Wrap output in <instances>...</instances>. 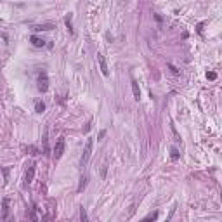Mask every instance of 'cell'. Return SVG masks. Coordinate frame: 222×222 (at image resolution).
<instances>
[{
  "mask_svg": "<svg viewBox=\"0 0 222 222\" xmlns=\"http://www.w3.org/2000/svg\"><path fill=\"white\" fill-rule=\"evenodd\" d=\"M104 135H106V130H101V132H99V137H97V141H101Z\"/></svg>",
  "mask_w": 222,
  "mask_h": 222,
  "instance_id": "20",
  "label": "cell"
},
{
  "mask_svg": "<svg viewBox=\"0 0 222 222\" xmlns=\"http://www.w3.org/2000/svg\"><path fill=\"white\" fill-rule=\"evenodd\" d=\"M64 137H59L57 139V142H56V146H54V158L56 160H59L61 156H63V153H64Z\"/></svg>",
  "mask_w": 222,
  "mask_h": 222,
  "instance_id": "3",
  "label": "cell"
},
{
  "mask_svg": "<svg viewBox=\"0 0 222 222\" xmlns=\"http://www.w3.org/2000/svg\"><path fill=\"white\" fill-rule=\"evenodd\" d=\"M87 181H89V177H87V175H83V177L80 179V184H78V187H76V193H82V191L87 187Z\"/></svg>",
  "mask_w": 222,
  "mask_h": 222,
  "instance_id": "8",
  "label": "cell"
},
{
  "mask_svg": "<svg viewBox=\"0 0 222 222\" xmlns=\"http://www.w3.org/2000/svg\"><path fill=\"white\" fill-rule=\"evenodd\" d=\"M206 78H208V80H215V78H217V73L210 71V73H206Z\"/></svg>",
  "mask_w": 222,
  "mask_h": 222,
  "instance_id": "17",
  "label": "cell"
},
{
  "mask_svg": "<svg viewBox=\"0 0 222 222\" xmlns=\"http://www.w3.org/2000/svg\"><path fill=\"white\" fill-rule=\"evenodd\" d=\"M92 148H94V139H87V142H85V148H83V153H82V160H80L82 166H85L87 163H89V160H90V154H92Z\"/></svg>",
  "mask_w": 222,
  "mask_h": 222,
  "instance_id": "1",
  "label": "cell"
},
{
  "mask_svg": "<svg viewBox=\"0 0 222 222\" xmlns=\"http://www.w3.org/2000/svg\"><path fill=\"white\" fill-rule=\"evenodd\" d=\"M37 87H38V90L42 94H45L47 90H49V78H47V75L45 73H40L38 75V80H37Z\"/></svg>",
  "mask_w": 222,
  "mask_h": 222,
  "instance_id": "2",
  "label": "cell"
},
{
  "mask_svg": "<svg viewBox=\"0 0 222 222\" xmlns=\"http://www.w3.org/2000/svg\"><path fill=\"white\" fill-rule=\"evenodd\" d=\"M71 18H73V16H71V14H68L66 19H64V21H66V26H68V30H70V33H73V28H71Z\"/></svg>",
  "mask_w": 222,
  "mask_h": 222,
  "instance_id": "12",
  "label": "cell"
},
{
  "mask_svg": "<svg viewBox=\"0 0 222 222\" xmlns=\"http://www.w3.org/2000/svg\"><path fill=\"white\" fill-rule=\"evenodd\" d=\"M130 83H132L134 99H135V101H139V99H141V89H139V83H137V80H135V78H132V80H130Z\"/></svg>",
  "mask_w": 222,
  "mask_h": 222,
  "instance_id": "6",
  "label": "cell"
},
{
  "mask_svg": "<svg viewBox=\"0 0 222 222\" xmlns=\"http://www.w3.org/2000/svg\"><path fill=\"white\" fill-rule=\"evenodd\" d=\"M26 151H30V154H38V151H37V148H33V146H30V148H26Z\"/></svg>",
  "mask_w": 222,
  "mask_h": 222,
  "instance_id": "16",
  "label": "cell"
},
{
  "mask_svg": "<svg viewBox=\"0 0 222 222\" xmlns=\"http://www.w3.org/2000/svg\"><path fill=\"white\" fill-rule=\"evenodd\" d=\"M80 219H82V221H83V222L87 221V212H85L83 208H80Z\"/></svg>",
  "mask_w": 222,
  "mask_h": 222,
  "instance_id": "15",
  "label": "cell"
},
{
  "mask_svg": "<svg viewBox=\"0 0 222 222\" xmlns=\"http://www.w3.org/2000/svg\"><path fill=\"white\" fill-rule=\"evenodd\" d=\"M170 153H172V154H170V156H172V160H179V151H177L175 148H172Z\"/></svg>",
  "mask_w": 222,
  "mask_h": 222,
  "instance_id": "14",
  "label": "cell"
},
{
  "mask_svg": "<svg viewBox=\"0 0 222 222\" xmlns=\"http://www.w3.org/2000/svg\"><path fill=\"white\" fill-rule=\"evenodd\" d=\"M35 111H37V113H43V111H45V104H43L42 101H37V102H35Z\"/></svg>",
  "mask_w": 222,
  "mask_h": 222,
  "instance_id": "10",
  "label": "cell"
},
{
  "mask_svg": "<svg viewBox=\"0 0 222 222\" xmlns=\"http://www.w3.org/2000/svg\"><path fill=\"white\" fill-rule=\"evenodd\" d=\"M7 213H9V200H4V215H2V219H7Z\"/></svg>",
  "mask_w": 222,
  "mask_h": 222,
  "instance_id": "11",
  "label": "cell"
},
{
  "mask_svg": "<svg viewBox=\"0 0 222 222\" xmlns=\"http://www.w3.org/2000/svg\"><path fill=\"white\" fill-rule=\"evenodd\" d=\"M151 219H158V213L154 212V213H149L148 217H146V221H151Z\"/></svg>",
  "mask_w": 222,
  "mask_h": 222,
  "instance_id": "18",
  "label": "cell"
},
{
  "mask_svg": "<svg viewBox=\"0 0 222 222\" xmlns=\"http://www.w3.org/2000/svg\"><path fill=\"white\" fill-rule=\"evenodd\" d=\"M106 170H108V166L104 165V166H102V177H106Z\"/></svg>",
  "mask_w": 222,
  "mask_h": 222,
  "instance_id": "21",
  "label": "cell"
},
{
  "mask_svg": "<svg viewBox=\"0 0 222 222\" xmlns=\"http://www.w3.org/2000/svg\"><path fill=\"white\" fill-rule=\"evenodd\" d=\"M168 68H170V70H172V73H179V70H177V68H175V66H174V64H168Z\"/></svg>",
  "mask_w": 222,
  "mask_h": 222,
  "instance_id": "19",
  "label": "cell"
},
{
  "mask_svg": "<svg viewBox=\"0 0 222 222\" xmlns=\"http://www.w3.org/2000/svg\"><path fill=\"white\" fill-rule=\"evenodd\" d=\"M52 28H54V24H51V23H47V24H35V26H33L35 31H49V30H52Z\"/></svg>",
  "mask_w": 222,
  "mask_h": 222,
  "instance_id": "7",
  "label": "cell"
},
{
  "mask_svg": "<svg viewBox=\"0 0 222 222\" xmlns=\"http://www.w3.org/2000/svg\"><path fill=\"white\" fill-rule=\"evenodd\" d=\"M33 177H35V165H30L24 174V184H30L33 181Z\"/></svg>",
  "mask_w": 222,
  "mask_h": 222,
  "instance_id": "5",
  "label": "cell"
},
{
  "mask_svg": "<svg viewBox=\"0 0 222 222\" xmlns=\"http://www.w3.org/2000/svg\"><path fill=\"white\" fill-rule=\"evenodd\" d=\"M47 135H49V134H47V130H45V132H43V151H45V153L49 151V141H47Z\"/></svg>",
  "mask_w": 222,
  "mask_h": 222,
  "instance_id": "13",
  "label": "cell"
},
{
  "mask_svg": "<svg viewBox=\"0 0 222 222\" xmlns=\"http://www.w3.org/2000/svg\"><path fill=\"white\" fill-rule=\"evenodd\" d=\"M30 42H31V43H33V45H35V47H43V45H45V42H43V40H42V38L35 37V35H33V37L30 38Z\"/></svg>",
  "mask_w": 222,
  "mask_h": 222,
  "instance_id": "9",
  "label": "cell"
},
{
  "mask_svg": "<svg viewBox=\"0 0 222 222\" xmlns=\"http://www.w3.org/2000/svg\"><path fill=\"white\" fill-rule=\"evenodd\" d=\"M97 63H99V70H101V73L104 75V76H108V75H110V70H108L106 59H104V56L99 54V52H97Z\"/></svg>",
  "mask_w": 222,
  "mask_h": 222,
  "instance_id": "4",
  "label": "cell"
}]
</instances>
